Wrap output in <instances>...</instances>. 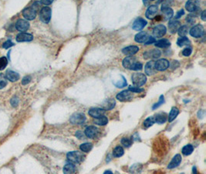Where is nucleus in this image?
I'll return each mask as SVG.
<instances>
[{"label": "nucleus", "mask_w": 206, "mask_h": 174, "mask_svg": "<svg viewBox=\"0 0 206 174\" xmlns=\"http://www.w3.org/2000/svg\"><path fill=\"white\" fill-rule=\"evenodd\" d=\"M123 67L126 69L133 70V71H140L143 68V64L138 62L134 56H127L123 60Z\"/></svg>", "instance_id": "nucleus-1"}, {"label": "nucleus", "mask_w": 206, "mask_h": 174, "mask_svg": "<svg viewBox=\"0 0 206 174\" xmlns=\"http://www.w3.org/2000/svg\"><path fill=\"white\" fill-rule=\"evenodd\" d=\"M132 82L134 84V87H141L146 83L147 81V77L145 76L144 74L141 73H134L132 74L131 77Z\"/></svg>", "instance_id": "nucleus-2"}, {"label": "nucleus", "mask_w": 206, "mask_h": 174, "mask_svg": "<svg viewBox=\"0 0 206 174\" xmlns=\"http://www.w3.org/2000/svg\"><path fill=\"white\" fill-rule=\"evenodd\" d=\"M52 10L50 7L45 6L41 9L40 12V19L43 23H50L51 20Z\"/></svg>", "instance_id": "nucleus-3"}, {"label": "nucleus", "mask_w": 206, "mask_h": 174, "mask_svg": "<svg viewBox=\"0 0 206 174\" xmlns=\"http://www.w3.org/2000/svg\"><path fill=\"white\" fill-rule=\"evenodd\" d=\"M66 157L68 160L73 163H80L83 159V155L78 151H72L67 153Z\"/></svg>", "instance_id": "nucleus-4"}, {"label": "nucleus", "mask_w": 206, "mask_h": 174, "mask_svg": "<svg viewBox=\"0 0 206 174\" xmlns=\"http://www.w3.org/2000/svg\"><path fill=\"white\" fill-rule=\"evenodd\" d=\"M189 33L191 37H195V38H200V37H202L204 33V27L201 25V24H198V25L193 27L190 30Z\"/></svg>", "instance_id": "nucleus-5"}, {"label": "nucleus", "mask_w": 206, "mask_h": 174, "mask_svg": "<svg viewBox=\"0 0 206 174\" xmlns=\"http://www.w3.org/2000/svg\"><path fill=\"white\" fill-rule=\"evenodd\" d=\"M23 16L26 20H33L36 16V8L33 6L27 7L23 10Z\"/></svg>", "instance_id": "nucleus-6"}, {"label": "nucleus", "mask_w": 206, "mask_h": 174, "mask_svg": "<svg viewBox=\"0 0 206 174\" xmlns=\"http://www.w3.org/2000/svg\"><path fill=\"white\" fill-rule=\"evenodd\" d=\"M69 121L73 125H82L86 121V116L83 113H75L71 116Z\"/></svg>", "instance_id": "nucleus-7"}, {"label": "nucleus", "mask_w": 206, "mask_h": 174, "mask_svg": "<svg viewBox=\"0 0 206 174\" xmlns=\"http://www.w3.org/2000/svg\"><path fill=\"white\" fill-rule=\"evenodd\" d=\"M170 66V63L166 59H160L154 62V68L156 71H164L165 70L168 69Z\"/></svg>", "instance_id": "nucleus-8"}, {"label": "nucleus", "mask_w": 206, "mask_h": 174, "mask_svg": "<svg viewBox=\"0 0 206 174\" xmlns=\"http://www.w3.org/2000/svg\"><path fill=\"white\" fill-rule=\"evenodd\" d=\"M16 28L17 30L22 32V33H25L28 29L30 28V23L27 20H23V19H20L16 21L15 25Z\"/></svg>", "instance_id": "nucleus-9"}, {"label": "nucleus", "mask_w": 206, "mask_h": 174, "mask_svg": "<svg viewBox=\"0 0 206 174\" xmlns=\"http://www.w3.org/2000/svg\"><path fill=\"white\" fill-rule=\"evenodd\" d=\"M133 97H134L133 92L130 91L129 90H127V91L125 90V91H123L117 94V99L120 101H127L131 100Z\"/></svg>", "instance_id": "nucleus-10"}, {"label": "nucleus", "mask_w": 206, "mask_h": 174, "mask_svg": "<svg viewBox=\"0 0 206 174\" xmlns=\"http://www.w3.org/2000/svg\"><path fill=\"white\" fill-rule=\"evenodd\" d=\"M162 55V53L158 49H153V50H149L144 53V57L145 59H158Z\"/></svg>", "instance_id": "nucleus-11"}, {"label": "nucleus", "mask_w": 206, "mask_h": 174, "mask_svg": "<svg viewBox=\"0 0 206 174\" xmlns=\"http://www.w3.org/2000/svg\"><path fill=\"white\" fill-rule=\"evenodd\" d=\"M98 132H99L98 131V129L96 126L91 125L86 128V129L84 131V133H85V136L87 138L94 139V138H95L96 136H98Z\"/></svg>", "instance_id": "nucleus-12"}, {"label": "nucleus", "mask_w": 206, "mask_h": 174, "mask_svg": "<svg viewBox=\"0 0 206 174\" xmlns=\"http://www.w3.org/2000/svg\"><path fill=\"white\" fill-rule=\"evenodd\" d=\"M147 24V22L145 20L142 18H137L132 24V28H133V30L138 31V30H141L142 29L144 28Z\"/></svg>", "instance_id": "nucleus-13"}, {"label": "nucleus", "mask_w": 206, "mask_h": 174, "mask_svg": "<svg viewBox=\"0 0 206 174\" xmlns=\"http://www.w3.org/2000/svg\"><path fill=\"white\" fill-rule=\"evenodd\" d=\"M167 29L164 25H158L154 28L153 34L155 37H162L166 34Z\"/></svg>", "instance_id": "nucleus-14"}, {"label": "nucleus", "mask_w": 206, "mask_h": 174, "mask_svg": "<svg viewBox=\"0 0 206 174\" xmlns=\"http://www.w3.org/2000/svg\"><path fill=\"white\" fill-rule=\"evenodd\" d=\"M180 25H181V23L178 20H175V19L171 20L170 21L168 22V30H169V32L172 33V34L178 32Z\"/></svg>", "instance_id": "nucleus-15"}, {"label": "nucleus", "mask_w": 206, "mask_h": 174, "mask_svg": "<svg viewBox=\"0 0 206 174\" xmlns=\"http://www.w3.org/2000/svg\"><path fill=\"white\" fill-rule=\"evenodd\" d=\"M162 14H163L164 19L165 20H170L174 15V11L172 8L166 5H162Z\"/></svg>", "instance_id": "nucleus-16"}, {"label": "nucleus", "mask_w": 206, "mask_h": 174, "mask_svg": "<svg viewBox=\"0 0 206 174\" xmlns=\"http://www.w3.org/2000/svg\"><path fill=\"white\" fill-rule=\"evenodd\" d=\"M158 6L155 5H150L148 7V9L146 11V13H145V16L147 17V19L149 20H153L157 15V13H158Z\"/></svg>", "instance_id": "nucleus-17"}, {"label": "nucleus", "mask_w": 206, "mask_h": 174, "mask_svg": "<svg viewBox=\"0 0 206 174\" xmlns=\"http://www.w3.org/2000/svg\"><path fill=\"white\" fill-rule=\"evenodd\" d=\"M33 40V36L30 33H20L16 36L17 42H30Z\"/></svg>", "instance_id": "nucleus-18"}, {"label": "nucleus", "mask_w": 206, "mask_h": 174, "mask_svg": "<svg viewBox=\"0 0 206 174\" xmlns=\"http://www.w3.org/2000/svg\"><path fill=\"white\" fill-rule=\"evenodd\" d=\"M144 71L146 74L149 75V76H151V75H154V74H156L157 71L154 68V62L153 60L147 62L144 67Z\"/></svg>", "instance_id": "nucleus-19"}, {"label": "nucleus", "mask_w": 206, "mask_h": 174, "mask_svg": "<svg viewBox=\"0 0 206 174\" xmlns=\"http://www.w3.org/2000/svg\"><path fill=\"white\" fill-rule=\"evenodd\" d=\"M88 114H89L91 117H93V118H100V117H101V116H104V110L99 108H93L89 110Z\"/></svg>", "instance_id": "nucleus-20"}, {"label": "nucleus", "mask_w": 206, "mask_h": 174, "mask_svg": "<svg viewBox=\"0 0 206 174\" xmlns=\"http://www.w3.org/2000/svg\"><path fill=\"white\" fill-rule=\"evenodd\" d=\"M182 160V158L180 154L175 155L173 157V159L171 160L170 163L168 164V169H174V168H176L177 166H178L180 165V163L181 162Z\"/></svg>", "instance_id": "nucleus-21"}, {"label": "nucleus", "mask_w": 206, "mask_h": 174, "mask_svg": "<svg viewBox=\"0 0 206 174\" xmlns=\"http://www.w3.org/2000/svg\"><path fill=\"white\" fill-rule=\"evenodd\" d=\"M138 51L139 47L137 46H129L122 50L123 53L125 55H127V56H133V55L137 53Z\"/></svg>", "instance_id": "nucleus-22"}, {"label": "nucleus", "mask_w": 206, "mask_h": 174, "mask_svg": "<svg viewBox=\"0 0 206 174\" xmlns=\"http://www.w3.org/2000/svg\"><path fill=\"white\" fill-rule=\"evenodd\" d=\"M5 78L7 80L12 82H15V81H18L20 79V74L16 72L12 71V70H8L5 73Z\"/></svg>", "instance_id": "nucleus-23"}, {"label": "nucleus", "mask_w": 206, "mask_h": 174, "mask_svg": "<svg viewBox=\"0 0 206 174\" xmlns=\"http://www.w3.org/2000/svg\"><path fill=\"white\" fill-rule=\"evenodd\" d=\"M148 38V34L146 32H140L137 34H136L135 37H134V40L137 43H145V41L147 40V39Z\"/></svg>", "instance_id": "nucleus-24"}, {"label": "nucleus", "mask_w": 206, "mask_h": 174, "mask_svg": "<svg viewBox=\"0 0 206 174\" xmlns=\"http://www.w3.org/2000/svg\"><path fill=\"white\" fill-rule=\"evenodd\" d=\"M116 102L114 99H107L102 104V109L103 110H111L115 106Z\"/></svg>", "instance_id": "nucleus-25"}, {"label": "nucleus", "mask_w": 206, "mask_h": 174, "mask_svg": "<svg viewBox=\"0 0 206 174\" xmlns=\"http://www.w3.org/2000/svg\"><path fill=\"white\" fill-rule=\"evenodd\" d=\"M155 46L159 48H168L171 46V42L167 39H162L155 42Z\"/></svg>", "instance_id": "nucleus-26"}, {"label": "nucleus", "mask_w": 206, "mask_h": 174, "mask_svg": "<svg viewBox=\"0 0 206 174\" xmlns=\"http://www.w3.org/2000/svg\"><path fill=\"white\" fill-rule=\"evenodd\" d=\"M76 171V167L73 163H67L63 167V173L64 174H73Z\"/></svg>", "instance_id": "nucleus-27"}, {"label": "nucleus", "mask_w": 206, "mask_h": 174, "mask_svg": "<svg viewBox=\"0 0 206 174\" xmlns=\"http://www.w3.org/2000/svg\"><path fill=\"white\" fill-rule=\"evenodd\" d=\"M167 115L165 113H158V114H157L155 116L154 121L155 122H157L158 124H163V123H165L167 121Z\"/></svg>", "instance_id": "nucleus-28"}, {"label": "nucleus", "mask_w": 206, "mask_h": 174, "mask_svg": "<svg viewBox=\"0 0 206 174\" xmlns=\"http://www.w3.org/2000/svg\"><path fill=\"white\" fill-rule=\"evenodd\" d=\"M178 114H179V111H178V108H175V107L172 108V110H171L170 113H169V114H168V120L169 121V122H172V121H173L175 119V118H176L177 116H178Z\"/></svg>", "instance_id": "nucleus-29"}, {"label": "nucleus", "mask_w": 206, "mask_h": 174, "mask_svg": "<svg viewBox=\"0 0 206 174\" xmlns=\"http://www.w3.org/2000/svg\"><path fill=\"white\" fill-rule=\"evenodd\" d=\"M124 149L120 146H116L114 149V150H113V156L116 158L121 157V156L124 155Z\"/></svg>", "instance_id": "nucleus-30"}, {"label": "nucleus", "mask_w": 206, "mask_h": 174, "mask_svg": "<svg viewBox=\"0 0 206 174\" xmlns=\"http://www.w3.org/2000/svg\"><path fill=\"white\" fill-rule=\"evenodd\" d=\"M108 122V118L106 117V116H101L100 118H96L95 120L94 121V123L96 125H101L104 126L105 125L107 124Z\"/></svg>", "instance_id": "nucleus-31"}, {"label": "nucleus", "mask_w": 206, "mask_h": 174, "mask_svg": "<svg viewBox=\"0 0 206 174\" xmlns=\"http://www.w3.org/2000/svg\"><path fill=\"white\" fill-rule=\"evenodd\" d=\"M193 151H194V147L191 145H186L182 148V154L186 156H189L193 153Z\"/></svg>", "instance_id": "nucleus-32"}, {"label": "nucleus", "mask_w": 206, "mask_h": 174, "mask_svg": "<svg viewBox=\"0 0 206 174\" xmlns=\"http://www.w3.org/2000/svg\"><path fill=\"white\" fill-rule=\"evenodd\" d=\"M80 149L84 153H89L90 151L93 149V144L91 143H83L80 146Z\"/></svg>", "instance_id": "nucleus-33"}, {"label": "nucleus", "mask_w": 206, "mask_h": 174, "mask_svg": "<svg viewBox=\"0 0 206 174\" xmlns=\"http://www.w3.org/2000/svg\"><path fill=\"white\" fill-rule=\"evenodd\" d=\"M188 26H181V27H179V29H178V35H179L180 37H185L187 34H188Z\"/></svg>", "instance_id": "nucleus-34"}, {"label": "nucleus", "mask_w": 206, "mask_h": 174, "mask_svg": "<svg viewBox=\"0 0 206 174\" xmlns=\"http://www.w3.org/2000/svg\"><path fill=\"white\" fill-rule=\"evenodd\" d=\"M190 43H191V42H190V40L186 37H180V38H178V41H177V44H178V46H185V45H189Z\"/></svg>", "instance_id": "nucleus-35"}, {"label": "nucleus", "mask_w": 206, "mask_h": 174, "mask_svg": "<svg viewBox=\"0 0 206 174\" xmlns=\"http://www.w3.org/2000/svg\"><path fill=\"white\" fill-rule=\"evenodd\" d=\"M155 122L154 121V118H153V117H149V118H146V119L143 122V126L144 129H147V128L151 127V126H152L154 125V123Z\"/></svg>", "instance_id": "nucleus-36"}, {"label": "nucleus", "mask_w": 206, "mask_h": 174, "mask_svg": "<svg viewBox=\"0 0 206 174\" xmlns=\"http://www.w3.org/2000/svg\"><path fill=\"white\" fill-rule=\"evenodd\" d=\"M121 143H122L123 146L126 148L130 147V146L133 143V141H132V138H127V137H124L121 139Z\"/></svg>", "instance_id": "nucleus-37"}, {"label": "nucleus", "mask_w": 206, "mask_h": 174, "mask_svg": "<svg viewBox=\"0 0 206 174\" xmlns=\"http://www.w3.org/2000/svg\"><path fill=\"white\" fill-rule=\"evenodd\" d=\"M185 8L186 9L188 10V12H194L195 9H196V5L191 1H188L185 4Z\"/></svg>", "instance_id": "nucleus-38"}, {"label": "nucleus", "mask_w": 206, "mask_h": 174, "mask_svg": "<svg viewBox=\"0 0 206 174\" xmlns=\"http://www.w3.org/2000/svg\"><path fill=\"white\" fill-rule=\"evenodd\" d=\"M7 85V79L3 74H0V89H2Z\"/></svg>", "instance_id": "nucleus-39"}, {"label": "nucleus", "mask_w": 206, "mask_h": 174, "mask_svg": "<svg viewBox=\"0 0 206 174\" xmlns=\"http://www.w3.org/2000/svg\"><path fill=\"white\" fill-rule=\"evenodd\" d=\"M8 65V60L5 56H2L0 58V71L5 69Z\"/></svg>", "instance_id": "nucleus-40"}, {"label": "nucleus", "mask_w": 206, "mask_h": 174, "mask_svg": "<svg viewBox=\"0 0 206 174\" xmlns=\"http://www.w3.org/2000/svg\"><path fill=\"white\" fill-rule=\"evenodd\" d=\"M122 81H118L117 83H114V85H115L117 88H124V87L127 86V80L125 79V78H124V76H122Z\"/></svg>", "instance_id": "nucleus-41"}, {"label": "nucleus", "mask_w": 206, "mask_h": 174, "mask_svg": "<svg viewBox=\"0 0 206 174\" xmlns=\"http://www.w3.org/2000/svg\"><path fill=\"white\" fill-rule=\"evenodd\" d=\"M164 103H165V97H164L163 95H161L160 98H159L158 102L156 103L155 104H154V106L152 107V109H153V110L156 109V108H158V107H160V105L163 104Z\"/></svg>", "instance_id": "nucleus-42"}, {"label": "nucleus", "mask_w": 206, "mask_h": 174, "mask_svg": "<svg viewBox=\"0 0 206 174\" xmlns=\"http://www.w3.org/2000/svg\"><path fill=\"white\" fill-rule=\"evenodd\" d=\"M128 90L133 93H140V92H142V91H144L143 88H137V87H132V86L129 87Z\"/></svg>", "instance_id": "nucleus-43"}, {"label": "nucleus", "mask_w": 206, "mask_h": 174, "mask_svg": "<svg viewBox=\"0 0 206 174\" xmlns=\"http://www.w3.org/2000/svg\"><path fill=\"white\" fill-rule=\"evenodd\" d=\"M191 53H192V49L190 48V47L184 49L183 51H182V54L185 56H189L191 54Z\"/></svg>", "instance_id": "nucleus-44"}, {"label": "nucleus", "mask_w": 206, "mask_h": 174, "mask_svg": "<svg viewBox=\"0 0 206 174\" xmlns=\"http://www.w3.org/2000/svg\"><path fill=\"white\" fill-rule=\"evenodd\" d=\"M31 77L30 76H26L23 78L22 80V85H27L30 83V81H31Z\"/></svg>", "instance_id": "nucleus-45"}, {"label": "nucleus", "mask_w": 206, "mask_h": 174, "mask_svg": "<svg viewBox=\"0 0 206 174\" xmlns=\"http://www.w3.org/2000/svg\"><path fill=\"white\" fill-rule=\"evenodd\" d=\"M13 45L14 43H12L11 40H7L6 42H5V43L2 44V47H3L4 49H8L9 48V47H11V46H13Z\"/></svg>", "instance_id": "nucleus-46"}, {"label": "nucleus", "mask_w": 206, "mask_h": 174, "mask_svg": "<svg viewBox=\"0 0 206 174\" xmlns=\"http://www.w3.org/2000/svg\"><path fill=\"white\" fill-rule=\"evenodd\" d=\"M155 39L153 37H148V38L147 39V40L145 41L144 44L145 45H150V44H152V43H155Z\"/></svg>", "instance_id": "nucleus-47"}, {"label": "nucleus", "mask_w": 206, "mask_h": 174, "mask_svg": "<svg viewBox=\"0 0 206 174\" xmlns=\"http://www.w3.org/2000/svg\"><path fill=\"white\" fill-rule=\"evenodd\" d=\"M19 104V99L16 97H13V98L11 99V104L13 107H16Z\"/></svg>", "instance_id": "nucleus-48"}, {"label": "nucleus", "mask_w": 206, "mask_h": 174, "mask_svg": "<svg viewBox=\"0 0 206 174\" xmlns=\"http://www.w3.org/2000/svg\"><path fill=\"white\" fill-rule=\"evenodd\" d=\"M195 18H196V17L194 16L193 15H189L187 16L186 20H187V22H188L189 23H193L195 21Z\"/></svg>", "instance_id": "nucleus-49"}, {"label": "nucleus", "mask_w": 206, "mask_h": 174, "mask_svg": "<svg viewBox=\"0 0 206 174\" xmlns=\"http://www.w3.org/2000/svg\"><path fill=\"white\" fill-rule=\"evenodd\" d=\"M184 14H185V11H184L183 9L179 10V11H178V13H177L176 16H175V20H178V19L181 18V17L182 16H183Z\"/></svg>", "instance_id": "nucleus-50"}, {"label": "nucleus", "mask_w": 206, "mask_h": 174, "mask_svg": "<svg viewBox=\"0 0 206 174\" xmlns=\"http://www.w3.org/2000/svg\"><path fill=\"white\" fill-rule=\"evenodd\" d=\"M52 2H53V1H51V0H43V1H41V3L44 4V5H50Z\"/></svg>", "instance_id": "nucleus-51"}, {"label": "nucleus", "mask_w": 206, "mask_h": 174, "mask_svg": "<svg viewBox=\"0 0 206 174\" xmlns=\"http://www.w3.org/2000/svg\"><path fill=\"white\" fill-rule=\"evenodd\" d=\"M205 15H206V11H205V10H204V11H203L202 13H201V20H204V21H205V20H206Z\"/></svg>", "instance_id": "nucleus-52"}, {"label": "nucleus", "mask_w": 206, "mask_h": 174, "mask_svg": "<svg viewBox=\"0 0 206 174\" xmlns=\"http://www.w3.org/2000/svg\"><path fill=\"white\" fill-rule=\"evenodd\" d=\"M104 174H114L111 170H107L104 172Z\"/></svg>", "instance_id": "nucleus-53"}, {"label": "nucleus", "mask_w": 206, "mask_h": 174, "mask_svg": "<svg viewBox=\"0 0 206 174\" xmlns=\"http://www.w3.org/2000/svg\"><path fill=\"white\" fill-rule=\"evenodd\" d=\"M193 173H194V174H197L196 167H193Z\"/></svg>", "instance_id": "nucleus-54"}]
</instances>
